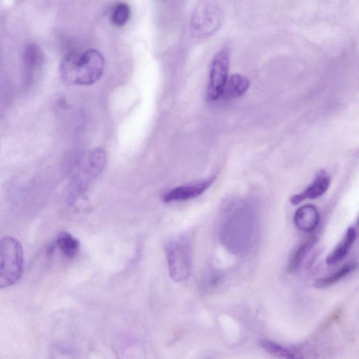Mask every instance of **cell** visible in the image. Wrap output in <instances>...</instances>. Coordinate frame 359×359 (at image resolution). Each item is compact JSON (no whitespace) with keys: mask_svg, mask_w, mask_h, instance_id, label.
<instances>
[{"mask_svg":"<svg viewBox=\"0 0 359 359\" xmlns=\"http://www.w3.org/2000/svg\"><path fill=\"white\" fill-rule=\"evenodd\" d=\"M104 58L96 49L83 53H70L61 60L59 74L67 85L89 86L100 79L104 69Z\"/></svg>","mask_w":359,"mask_h":359,"instance_id":"cell-1","label":"cell"},{"mask_svg":"<svg viewBox=\"0 0 359 359\" xmlns=\"http://www.w3.org/2000/svg\"><path fill=\"white\" fill-rule=\"evenodd\" d=\"M24 269V252L20 243L12 236L0 241V289L15 284Z\"/></svg>","mask_w":359,"mask_h":359,"instance_id":"cell-2","label":"cell"},{"mask_svg":"<svg viewBox=\"0 0 359 359\" xmlns=\"http://www.w3.org/2000/svg\"><path fill=\"white\" fill-rule=\"evenodd\" d=\"M223 19L221 8L212 1H203L194 11L190 20V31L196 38H206L220 27Z\"/></svg>","mask_w":359,"mask_h":359,"instance_id":"cell-3","label":"cell"},{"mask_svg":"<svg viewBox=\"0 0 359 359\" xmlns=\"http://www.w3.org/2000/svg\"><path fill=\"white\" fill-rule=\"evenodd\" d=\"M170 278L177 282L187 280L191 270V249L184 237H177L166 245Z\"/></svg>","mask_w":359,"mask_h":359,"instance_id":"cell-4","label":"cell"},{"mask_svg":"<svg viewBox=\"0 0 359 359\" xmlns=\"http://www.w3.org/2000/svg\"><path fill=\"white\" fill-rule=\"evenodd\" d=\"M229 50L226 48L221 49L214 55L210 66L208 100L217 101L222 96L229 77Z\"/></svg>","mask_w":359,"mask_h":359,"instance_id":"cell-5","label":"cell"},{"mask_svg":"<svg viewBox=\"0 0 359 359\" xmlns=\"http://www.w3.org/2000/svg\"><path fill=\"white\" fill-rule=\"evenodd\" d=\"M331 183L330 175L324 170L318 171L313 182L302 192L293 195L290 203L297 205L306 199H315L323 196Z\"/></svg>","mask_w":359,"mask_h":359,"instance_id":"cell-6","label":"cell"},{"mask_svg":"<svg viewBox=\"0 0 359 359\" xmlns=\"http://www.w3.org/2000/svg\"><path fill=\"white\" fill-rule=\"evenodd\" d=\"M215 178L216 176L213 175L195 184L176 187L165 194L163 201L165 203H170L196 198L210 187Z\"/></svg>","mask_w":359,"mask_h":359,"instance_id":"cell-7","label":"cell"},{"mask_svg":"<svg viewBox=\"0 0 359 359\" xmlns=\"http://www.w3.org/2000/svg\"><path fill=\"white\" fill-rule=\"evenodd\" d=\"M320 216L317 208L306 204L299 207L294 216V224L298 229L305 233L312 232L318 225Z\"/></svg>","mask_w":359,"mask_h":359,"instance_id":"cell-8","label":"cell"},{"mask_svg":"<svg viewBox=\"0 0 359 359\" xmlns=\"http://www.w3.org/2000/svg\"><path fill=\"white\" fill-rule=\"evenodd\" d=\"M250 85V81L247 76L233 74L228 77L222 96L228 100L238 98L245 93Z\"/></svg>","mask_w":359,"mask_h":359,"instance_id":"cell-9","label":"cell"},{"mask_svg":"<svg viewBox=\"0 0 359 359\" xmlns=\"http://www.w3.org/2000/svg\"><path fill=\"white\" fill-rule=\"evenodd\" d=\"M356 230L353 226L349 227L343 240L326 258L327 265H334L341 261L348 254L356 239Z\"/></svg>","mask_w":359,"mask_h":359,"instance_id":"cell-10","label":"cell"},{"mask_svg":"<svg viewBox=\"0 0 359 359\" xmlns=\"http://www.w3.org/2000/svg\"><path fill=\"white\" fill-rule=\"evenodd\" d=\"M55 245L62 255L67 258H73L78 252L79 241L67 231L60 232L55 241Z\"/></svg>","mask_w":359,"mask_h":359,"instance_id":"cell-11","label":"cell"},{"mask_svg":"<svg viewBox=\"0 0 359 359\" xmlns=\"http://www.w3.org/2000/svg\"><path fill=\"white\" fill-rule=\"evenodd\" d=\"M316 241V237L311 236L307 240L302 242L292 252L288 264V268L291 272L297 270L299 267L303 259L306 256L308 252L311 250V249L313 248Z\"/></svg>","mask_w":359,"mask_h":359,"instance_id":"cell-12","label":"cell"},{"mask_svg":"<svg viewBox=\"0 0 359 359\" xmlns=\"http://www.w3.org/2000/svg\"><path fill=\"white\" fill-rule=\"evenodd\" d=\"M356 267V263L344 265L333 273L318 279L314 285L317 288L328 287L348 276Z\"/></svg>","mask_w":359,"mask_h":359,"instance_id":"cell-13","label":"cell"},{"mask_svg":"<svg viewBox=\"0 0 359 359\" xmlns=\"http://www.w3.org/2000/svg\"><path fill=\"white\" fill-rule=\"evenodd\" d=\"M259 344L267 353L274 356L290 359L295 358L292 351L274 341L262 339L259 341Z\"/></svg>","mask_w":359,"mask_h":359,"instance_id":"cell-14","label":"cell"},{"mask_svg":"<svg viewBox=\"0 0 359 359\" xmlns=\"http://www.w3.org/2000/svg\"><path fill=\"white\" fill-rule=\"evenodd\" d=\"M130 17V8L126 3H119L114 8L111 20L116 27H123Z\"/></svg>","mask_w":359,"mask_h":359,"instance_id":"cell-15","label":"cell"}]
</instances>
